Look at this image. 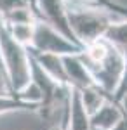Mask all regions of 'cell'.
I'll return each mask as SVG.
<instances>
[{
    "mask_svg": "<svg viewBox=\"0 0 127 130\" xmlns=\"http://www.w3.org/2000/svg\"><path fill=\"white\" fill-rule=\"evenodd\" d=\"M78 56L94 82L108 95H111L113 90L117 89L124 70V59H125L124 50L103 37L87 43Z\"/></svg>",
    "mask_w": 127,
    "mask_h": 130,
    "instance_id": "cell-1",
    "label": "cell"
},
{
    "mask_svg": "<svg viewBox=\"0 0 127 130\" xmlns=\"http://www.w3.org/2000/svg\"><path fill=\"white\" fill-rule=\"evenodd\" d=\"M65 5L71 33L82 49L91 42L103 38L108 28L115 21L122 19L91 0H65Z\"/></svg>",
    "mask_w": 127,
    "mask_h": 130,
    "instance_id": "cell-2",
    "label": "cell"
},
{
    "mask_svg": "<svg viewBox=\"0 0 127 130\" xmlns=\"http://www.w3.org/2000/svg\"><path fill=\"white\" fill-rule=\"evenodd\" d=\"M0 61L12 95H19L31 83V57L28 47L10 37L0 19Z\"/></svg>",
    "mask_w": 127,
    "mask_h": 130,
    "instance_id": "cell-3",
    "label": "cell"
},
{
    "mask_svg": "<svg viewBox=\"0 0 127 130\" xmlns=\"http://www.w3.org/2000/svg\"><path fill=\"white\" fill-rule=\"evenodd\" d=\"M30 50L44 52V54H54V56H77L82 52V47L70 42L66 37H63L59 31H56L52 26H49L44 21H37L35 31Z\"/></svg>",
    "mask_w": 127,
    "mask_h": 130,
    "instance_id": "cell-4",
    "label": "cell"
},
{
    "mask_svg": "<svg viewBox=\"0 0 127 130\" xmlns=\"http://www.w3.org/2000/svg\"><path fill=\"white\" fill-rule=\"evenodd\" d=\"M31 5L35 9L39 21L47 23L56 31H59L63 37H66L70 42L77 43L68 23V12H66L65 0H31Z\"/></svg>",
    "mask_w": 127,
    "mask_h": 130,
    "instance_id": "cell-5",
    "label": "cell"
},
{
    "mask_svg": "<svg viewBox=\"0 0 127 130\" xmlns=\"http://www.w3.org/2000/svg\"><path fill=\"white\" fill-rule=\"evenodd\" d=\"M61 125L65 130H91L89 113L82 102L80 94L73 89H70L65 111L61 116Z\"/></svg>",
    "mask_w": 127,
    "mask_h": 130,
    "instance_id": "cell-6",
    "label": "cell"
},
{
    "mask_svg": "<svg viewBox=\"0 0 127 130\" xmlns=\"http://www.w3.org/2000/svg\"><path fill=\"white\" fill-rule=\"evenodd\" d=\"M63 64H65V71H66V80H68V87L77 92H87V90L98 89L99 85L94 82L91 76L89 70L85 64L82 62L80 56H65L63 57ZM101 89V87H99Z\"/></svg>",
    "mask_w": 127,
    "mask_h": 130,
    "instance_id": "cell-7",
    "label": "cell"
},
{
    "mask_svg": "<svg viewBox=\"0 0 127 130\" xmlns=\"http://www.w3.org/2000/svg\"><path fill=\"white\" fill-rule=\"evenodd\" d=\"M30 57H31V61H33V62H35V64H37L49 78H52V80L56 82V83H59V85L68 87L66 71H65V64H63V57H61V56L30 50Z\"/></svg>",
    "mask_w": 127,
    "mask_h": 130,
    "instance_id": "cell-8",
    "label": "cell"
},
{
    "mask_svg": "<svg viewBox=\"0 0 127 130\" xmlns=\"http://www.w3.org/2000/svg\"><path fill=\"white\" fill-rule=\"evenodd\" d=\"M122 118V106L106 99L94 113L89 115L91 130H111Z\"/></svg>",
    "mask_w": 127,
    "mask_h": 130,
    "instance_id": "cell-9",
    "label": "cell"
},
{
    "mask_svg": "<svg viewBox=\"0 0 127 130\" xmlns=\"http://www.w3.org/2000/svg\"><path fill=\"white\" fill-rule=\"evenodd\" d=\"M37 102L23 101L12 94H0V116L9 113H39Z\"/></svg>",
    "mask_w": 127,
    "mask_h": 130,
    "instance_id": "cell-10",
    "label": "cell"
},
{
    "mask_svg": "<svg viewBox=\"0 0 127 130\" xmlns=\"http://www.w3.org/2000/svg\"><path fill=\"white\" fill-rule=\"evenodd\" d=\"M124 70H122V75H120V80H118L117 89L113 90L111 94V101L115 104H122L124 99H127V50H124Z\"/></svg>",
    "mask_w": 127,
    "mask_h": 130,
    "instance_id": "cell-11",
    "label": "cell"
},
{
    "mask_svg": "<svg viewBox=\"0 0 127 130\" xmlns=\"http://www.w3.org/2000/svg\"><path fill=\"white\" fill-rule=\"evenodd\" d=\"M30 2L31 0H0V16L12 12L16 9H21V7H26L30 5Z\"/></svg>",
    "mask_w": 127,
    "mask_h": 130,
    "instance_id": "cell-12",
    "label": "cell"
},
{
    "mask_svg": "<svg viewBox=\"0 0 127 130\" xmlns=\"http://www.w3.org/2000/svg\"><path fill=\"white\" fill-rule=\"evenodd\" d=\"M120 106H122V118L111 130H127V99H124Z\"/></svg>",
    "mask_w": 127,
    "mask_h": 130,
    "instance_id": "cell-13",
    "label": "cell"
},
{
    "mask_svg": "<svg viewBox=\"0 0 127 130\" xmlns=\"http://www.w3.org/2000/svg\"><path fill=\"white\" fill-rule=\"evenodd\" d=\"M0 94H10L9 90V83H7V78H5V73L0 68Z\"/></svg>",
    "mask_w": 127,
    "mask_h": 130,
    "instance_id": "cell-14",
    "label": "cell"
},
{
    "mask_svg": "<svg viewBox=\"0 0 127 130\" xmlns=\"http://www.w3.org/2000/svg\"><path fill=\"white\" fill-rule=\"evenodd\" d=\"M56 130H65V128H63V125H61V123H59L58 127H56Z\"/></svg>",
    "mask_w": 127,
    "mask_h": 130,
    "instance_id": "cell-15",
    "label": "cell"
},
{
    "mask_svg": "<svg viewBox=\"0 0 127 130\" xmlns=\"http://www.w3.org/2000/svg\"><path fill=\"white\" fill-rule=\"evenodd\" d=\"M0 68H2V61H0Z\"/></svg>",
    "mask_w": 127,
    "mask_h": 130,
    "instance_id": "cell-16",
    "label": "cell"
},
{
    "mask_svg": "<svg viewBox=\"0 0 127 130\" xmlns=\"http://www.w3.org/2000/svg\"><path fill=\"white\" fill-rule=\"evenodd\" d=\"M52 130H56V128H52Z\"/></svg>",
    "mask_w": 127,
    "mask_h": 130,
    "instance_id": "cell-17",
    "label": "cell"
}]
</instances>
